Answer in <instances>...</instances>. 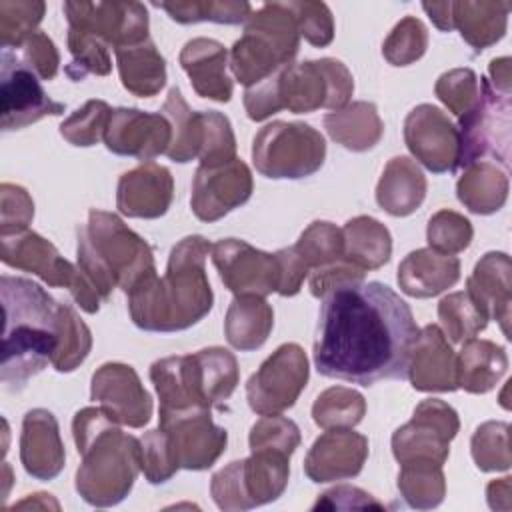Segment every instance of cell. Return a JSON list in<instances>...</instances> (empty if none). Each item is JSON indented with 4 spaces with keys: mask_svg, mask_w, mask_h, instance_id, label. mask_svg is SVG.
Masks as SVG:
<instances>
[{
    "mask_svg": "<svg viewBox=\"0 0 512 512\" xmlns=\"http://www.w3.org/2000/svg\"><path fill=\"white\" fill-rule=\"evenodd\" d=\"M110 116L112 108L104 100H88L60 124V134L72 146H94L104 140Z\"/></svg>",
    "mask_w": 512,
    "mask_h": 512,
    "instance_id": "c3c4849f",
    "label": "cell"
},
{
    "mask_svg": "<svg viewBox=\"0 0 512 512\" xmlns=\"http://www.w3.org/2000/svg\"><path fill=\"white\" fill-rule=\"evenodd\" d=\"M408 378L414 390L420 392H454L456 384V354L452 352L444 332L436 324L420 330L408 364Z\"/></svg>",
    "mask_w": 512,
    "mask_h": 512,
    "instance_id": "d4e9b609",
    "label": "cell"
},
{
    "mask_svg": "<svg viewBox=\"0 0 512 512\" xmlns=\"http://www.w3.org/2000/svg\"><path fill=\"white\" fill-rule=\"evenodd\" d=\"M458 124V168L474 162H494L508 170L510 160V94H502L482 78L478 102L462 114Z\"/></svg>",
    "mask_w": 512,
    "mask_h": 512,
    "instance_id": "30bf717a",
    "label": "cell"
},
{
    "mask_svg": "<svg viewBox=\"0 0 512 512\" xmlns=\"http://www.w3.org/2000/svg\"><path fill=\"white\" fill-rule=\"evenodd\" d=\"M460 278V260L432 248L410 252L398 266L400 290L412 298H432Z\"/></svg>",
    "mask_w": 512,
    "mask_h": 512,
    "instance_id": "f1b7e54d",
    "label": "cell"
},
{
    "mask_svg": "<svg viewBox=\"0 0 512 512\" xmlns=\"http://www.w3.org/2000/svg\"><path fill=\"white\" fill-rule=\"evenodd\" d=\"M46 4L40 0H2L0 2V42L4 50L22 48L42 22Z\"/></svg>",
    "mask_w": 512,
    "mask_h": 512,
    "instance_id": "bcb514c9",
    "label": "cell"
},
{
    "mask_svg": "<svg viewBox=\"0 0 512 512\" xmlns=\"http://www.w3.org/2000/svg\"><path fill=\"white\" fill-rule=\"evenodd\" d=\"M66 110L40 86L38 76L12 50L2 48L0 56V128L2 132L26 128L44 116H58Z\"/></svg>",
    "mask_w": 512,
    "mask_h": 512,
    "instance_id": "4fadbf2b",
    "label": "cell"
},
{
    "mask_svg": "<svg viewBox=\"0 0 512 512\" xmlns=\"http://www.w3.org/2000/svg\"><path fill=\"white\" fill-rule=\"evenodd\" d=\"M170 138L172 128L164 114L138 108H114L104 134L110 152L146 162L166 154Z\"/></svg>",
    "mask_w": 512,
    "mask_h": 512,
    "instance_id": "ffe728a7",
    "label": "cell"
},
{
    "mask_svg": "<svg viewBox=\"0 0 512 512\" xmlns=\"http://www.w3.org/2000/svg\"><path fill=\"white\" fill-rule=\"evenodd\" d=\"M292 248L310 270L332 264L344 256L342 228H336L332 222L316 220L300 234Z\"/></svg>",
    "mask_w": 512,
    "mask_h": 512,
    "instance_id": "ee69618b",
    "label": "cell"
},
{
    "mask_svg": "<svg viewBox=\"0 0 512 512\" xmlns=\"http://www.w3.org/2000/svg\"><path fill=\"white\" fill-rule=\"evenodd\" d=\"M490 78H492V88L502 92V94H510V86H512V64L508 56L502 58H494L490 62Z\"/></svg>",
    "mask_w": 512,
    "mask_h": 512,
    "instance_id": "e7e4bbea",
    "label": "cell"
},
{
    "mask_svg": "<svg viewBox=\"0 0 512 512\" xmlns=\"http://www.w3.org/2000/svg\"><path fill=\"white\" fill-rule=\"evenodd\" d=\"M160 114L166 116L172 128V138H170L166 156L180 164L190 162L192 158H198L202 148V138H204L202 112H194L184 100L182 92L174 86L168 90V96L162 104Z\"/></svg>",
    "mask_w": 512,
    "mask_h": 512,
    "instance_id": "74e56055",
    "label": "cell"
},
{
    "mask_svg": "<svg viewBox=\"0 0 512 512\" xmlns=\"http://www.w3.org/2000/svg\"><path fill=\"white\" fill-rule=\"evenodd\" d=\"M20 460L24 470L36 480L56 478L66 460L58 420L44 408L28 410L22 420Z\"/></svg>",
    "mask_w": 512,
    "mask_h": 512,
    "instance_id": "cb8c5ba5",
    "label": "cell"
},
{
    "mask_svg": "<svg viewBox=\"0 0 512 512\" xmlns=\"http://www.w3.org/2000/svg\"><path fill=\"white\" fill-rule=\"evenodd\" d=\"M300 46V34L284 2H268L252 10L244 22V34L234 42L228 64L244 86H256L292 64Z\"/></svg>",
    "mask_w": 512,
    "mask_h": 512,
    "instance_id": "8992f818",
    "label": "cell"
},
{
    "mask_svg": "<svg viewBox=\"0 0 512 512\" xmlns=\"http://www.w3.org/2000/svg\"><path fill=\"white\" fill-rule=\"evenodd\" d=\"M434 92L444 102V106L460 118L478 102L482 92V78L478 80L476 72L470 68H454L436 80Z\"/></svg>",
    "mask_w": 512,
    "mask_h": 512,
    "instance_id": "db71d44e",
    "label": "cell"
},
{
    "mask_svg": "<svg viewBox=\"0 0 512 512\" xmlns=\"http://www.w3.org/2000/svg\"><path fill=\"white\" fill-rule=\"evenodd\" d=\"M508 12L510 2H452L454 28L474 50H484L504 36Z\"/></svg>",
    "mask_w": 512,
    "mask_h": 512,
    "instance_id": "e575fe53",
    "label": "cell"
},
{
    "mask_svg": "<svg viewBox=\"0 0 512 512\" xmlns=\"http://www.w3.org/2000/svg\"><path fill=\"white\" fill-rule=\"evenodd\" d=\"M250 452H282L286 456H292L294 450L300 446V430L296 422L290 418H284L280 414H268L262 416L252 428L248 436Z\"/></svg>",
    "mask_w": 512,
    "mask_h": 512,
    "instance_id": "f5cc1de1",
    "label": "cell"
},
{
    "mask_svg": "<svg viewBox=\"0 0 512 512\" xmlns=\"http://www.w3.org/2000/svg\"><path fill=\"white\" fill-rule=\"evenodd\" d=\"M344 260L362 270H376L390 260L392 236L388 228L372 216H356L342 228Z\"/></svg>",
    "mask_w": 512,
    "mask_h": 512,
    "instance_id": "8d00e7d4",
    "label": "cell"
},
{
    "mask_svg": "<svg viewBox=\"0 0 512 512\" xmlns=\"http://www.w3.org/2000/svg\"><path fill=\"white\" fill-rule=\"evenodd\" d=\"M324 128L334 142L352 152L374 148L384 132L376 104L364 100L346 104L344 108L326 114Z\"/></svg>",
    "mask_w": 512,
    "mask_h": 512,
    "instance_id": "d6a6232c",
    "label": "cell"
},
{
    "mask_svg": "<svg viewBox=\"0 0 512 512\" xmlns=\"http://www.w3.org/2000/svg\"><path fill=\"white\" fill-rule=\"evenodd\" d=\"M34 218V202L30 194L16 184L0 186V236H10L28 230Z\"/></svg>",
    "mask_w": 512,
    "mask_h": 512,
    "instance_id": "680465c9",
    "label": "cell"
},
{
    "mask_svg": "<svg viewBox=\"0 0 512 512\" xmlns=\"http://www.w3.org/2000/svg\"><path fill=\"white\" fill-rule=\"evenodd\" d=\"M212 262L224 286L236 296H268L278 292L280 266L276 254L262 252L238 238L212 244Z\"/></svg>",
    "mask_w": 512,
    "mask_h": 512,
    "instance_id": "2e32d148",
    "label": "cell"
},
{
    "mask_svg": "<svg viewBox=\"0 0 512 512\" xmlns=\"http://www.w3.org/2000/svg\"><path fill=\"white\" fill-rule=\"evenodd\" d=\"M438 318L444 328V336L452 342H466L488 324V318L476 308L466 292H452L444 296L438 304Z\"/></svg>",
    "mask_w": 512,
    "mask_h": 512,
    "instance_id": "f6af8a7d",
    "label": "cell"
},
{
    "mask_svg": "<svg viewBox=\"0 0 512 512\" xmlns=\"http://www.w3.org/2000/svg\"><path fill=\"white\" fill-rule=\"evenodd\" d=\"M508 368L502 346L490 340L470 338L456 356V384L470 394L490 392Z\"/></svg>",
    "mask_w": 512,
    "mask_h": 512,
    "instance_id": "4dcf8cb0",
    "label": "cell"
},
{
    "mask_svg": "<svg viewBox=\"0 0 512 512\" xmlns=\"http://www.w3.org/2000/svg\"><path fill=\"white\" fill-rule=\"evenodd\" d=\"M180 66L198 96L216 102L232 98V80L226 76L228 50L212 38H192L180 52Z\"/></svg>",
    "mask_w": 512,
    "mask_h": 512,
    "instance_id": "83f0119b",
    "label": "cell"
},
{
    "mask_svg": "<svg viewBox=\"0 0 512 512\" xmlns=\"http://www.w3.org/2000/svg\"><path fill=\"white\" fill-rule=\"evenodd\" d=\"M150 380L160 398L158 412H176L188 408L212 410L202 390V376L196 354L156 360L150 366Z\"/></svg>",
    "mask_w": 512,
    "mask_h": 512,
    "instance_id": "4316f807",
    "label": "cell"
},
{
    "mask_svg": "<svg viewBox=\"0 0 512 512\" xmlns=\"http://www.w3.org/2000/svg\"><path fill=\"white\" fill-rule=\"evenodd\" d=\"M326 158L322 134L304 122L276 120L260 128L252 142L256 170L272 180H298L320 170Z\"/></svg>",
    "mask_w": 512,
    "mask_h": 512,
    "instance_id": "ba28073f",
    "label": "cell"
},
{
    "mask_svg": "<svg viewBox=\"0 0 512 512\" xmlns=\"http://www.w3.org/2000/svg\"><path fill=\"white\" fill-rule=\"evenodd\" d=\"M510 256L504 252L484 254L466 280V294L476 308L488 318L496 320L502 332L510 334ZM510 338V336H508Z\"/></svg>",
    "mask_w": 512,
    "mask_h": 512,
    "instance_id": "484cf974",
    "label": "cell"
},
{
    "mask_svg": "<svg viewBox=\"0 0 512 512\" xmlns=\"http://www.w3.org/2000/svg\"><path fill=\"white\" fill-rule=\"evenodd\" d=\"M276 90L282 110L294 114L318 108L340 110L354 92L350 70L334 58L288 64L276 72Z\"/></svg>",
    "mask_w": 512,
    "mask_h": 512,
    "instance_id": "9c48e42d",
    "label": "cell"
},
{
    "mask_svg": "<svg viewBox=\"0 0 512 512\" xmlns=\"http://www.w3.org/2000/svg\"><path fill=\"white\" fill-rule=\"evenodd\" d=\"M290 456L282 452H252L234 460L212 476L210 494L220 510H250L274 502L286 490Z\"/></svg>",
    "mask_w": 512,
    "mask_h": 512,
    "instance_id": "52a82bcc",
    "label": "cell"
},
{
    "mask_svg": "<svg viewBox=\"0 0 512 512\" xmlns=\"http://www.w3.org/2000/svg\"><path fill=\"white\" fill-rule=\"evenodd\" d=\"M154 6L168 12L180 24L216 22V24H244L252 14L248 2L236 0H184V2H156Z\"/></svg>",
    "mask_w": 512,
    "mask_h": 512,
    "instance_id": "b9f144b4",
    "label": "cell"
},
{
    "mask_svg": "<svg viewBox=\"0 0 512 512\" xmlns=\"http://www.w3.org/2000/svg\"><path fill=\"white\" fill-rule=\"evenodd\" d=\"M90 396L118 424L142 428L152 416V398L136 370L122 362H106L92 374Z\"/></svg>",
    "mask_w": 512,
    "mask_h": 512,
    "instance_id": "d6986e66",
    "label": "cell"
},
{
    "mask_svg": "<svg viewBox=\"0 0 512 512\" xmlns=\"http://www.w3.org/2000/svg\"><path fill=\"white\" fill-rule=\"evenodd\" d=\"M0 258L6 266L32 272L54 288H70L78 272V264L62 258L52 242L32 230L0 236Z\"/></svg>",
    "mask_w": 512,
    "mask_h": 512,
    "instance_id": "7402d4cb",
    "label": "cell"
},
{
    "mask_svg": "<svg viewBox=\"0 0 512 512\" xmlns=\"http://www.w3.org/2000/svg\"><path fill=\"white\" fill-rule=\"evenodd\" d=\"M204 120V138L198 154L200 166H218L236 158V138L230 126V120L216 112H202Z\"/></svg>",
    "mask_w": 512,
    "mask_h": 512,
    "instance_id": "11a10c76",
    "label": "cell"
},
{
    "mask_svg": "<svg viewBox=\"0 0 512 512\" xmlns=\"http://www.w3.org/2000/svg\"><path fill=\"white\" fill-rule=\"evenodd\" d=\"M472 224L454 210H438L426 228V238L432 250L440 254H458L472 242Z\"/></svg>",
    "mask_w": 512,
    "mask_h": 512,
    "instance_id": "816d5d0a",
    "label": "cell"
},
{
    "mask_svg": "<svg viewBox=\"0 0 512 512\" xmlns=\"http://www.w3.org/2000/svg\"><path fill=\"white\" fill-rule=\"evenodd\" d=\"M4 310L0 380L6 390H22L42 372L58 346V302L28 278H0Z\"/></svg>",
    "mask_w": 512,
    "mask_h": 512,
    "instance_id": "3957f363",
    "label": "cell"
},
{
    "mask_svg": "<svg viewBox=\"0 0 512 512\" xmlns=\"http://www.w3.org/2000/svg\"><path fill=\"white\" fill-rule=\"evenodd\" d=\"M274 254H276L278 266H280L278 294L280 296H294V294H298L306 274L310 272V268L302 262V258L296 254L294 248H282V250H278Z\"/></svg>",
    "mask_w": 512,
    "mask_h": 512,
    "instance_id": "be15d7a7",
    "label": "cell"
},
{
    "mask_svg": "<svg viewBox=\"0 0 512 512\" xmlns=\"http://www.w3.org/2000/svg\"><path fill=\"white\" fill-rule=\"evenodd\" d=\"M194 354L200 366L204 396L210 406H220L238 386L240 372L236 356L220 346L202 348Z\"/></svg>",
    "mask_w": 512,
    "mask_h": 512,
    "instance_id": "ab89813d",
    "label": "cell"
},
{
    "mask_svg": "<svg viewBox=\"0 0 512 512\" xmlns=\"http://www.w3.org/2000/svg\"><path fill=\"white\" fill-rule=\"evenodd\" d=\"M288 12L292 14L298 34L304 36L312 46L324 48L334 38V18L330 8L324 2H310V0H298V2H284Z\"/></svg>",
    "mask_w": 512,
    "mask_h": 512,
    "instance_id": "9f6ffc18",
    "label": "cell"
},
{
    "mask_svg": "<svg viewBox=\"0 0 512 512\" xmlns=\"http://www.w3.org/2000/svg\"><path fill=\"white\" fill-rule=\"evenodd\" d=\"M158 414V428L166 432L178 468L206 470L226 450L228 434L212 422L208 408Z\"/></svg>",
    "mask_w": 512,
    "mask_h": 512,
    "instance_id": "5bb4252c",
    "label": "cell"
},
{
    "mask_svg": "<svg viewBox=\"0 0 512 512\" xmlns=\"http://www.w3.org/2000/svg\"><path fill=\"white\" fill-rule=\"evenodd\" d=\"M426 196V176L408 156L388 160L378 186L376 202L390 216H408L420 208Z\"/></svg>",
    "mask_w": 512,
    "mask_h": 512,
    "instance_id": "f546056e",
    "label": "cell"
},
{
    "mask_svg": "<svg viewBox=\"0 0 512 512\" xmlns=\"http://www.w3.org/2000/svg\"><path fill=\"white\" fill-rule=\"evenodd\" d=\"M428 30L416 16L402 18L382 44V54L392 66H408L424 56Z\"/></svg>",
    "mask_w": 512,
    "mask_h": 512,
    "instance_id": "681fc988",
    "label": "cell"
},
{
    "mask_svg": "<svg viewBox=\"0 0 512 512\" xmlns=\"http://www.w3.org/2000/svg\"><path fill=\"white\" fill-rule=\"evenodd\" d=\"M420 334L410 306L382 282H358L322 298L314 364L322 376L362 386L408 378Z\"/></svg>",
    "mask_w": 512,
    "mask_h": 512,
    "instance_id": "6da1fadb",
    "label": "cell"
},
{
    "mask_svg": "<svg viewBox=\"0 0 512 512\" xmlns=\"http://www.w3.org/2000/svg\"><path fill=\"white\" fill-rule=\"evenodd\" d=\"M368 458V438L352 428H330L314 440L304 460L312 482L346 480L360 474Z\"/></svg>",
    "mask_w": 512,
    "mask_h": 512,
    "instance_id": "44dd1931",
    "label": "cell"
},
{
    "mask_svg": "<svg viewBox=\"0 0 512 512\" xmlns=\"http://www.w3.org/2000/svg\"><path fill=\"white\" fill-rule=\"evenodd\" d=\"M274 326V310L260 296H236L224 318V334L232 348L250 352L260 348Z\"/></svg>",
    "mask_w": 512,
    "mask_h": 512,
    "instance_id": "1f68e13d",
    "label": "cell"
},
{
    "mask_svg": "<svg viewBox=\"0 0 512 512\" xmlns=\"http://www.w3.org/2000/svg\"><path fill=\"white\" fill-rule=\"evenodd\" d=\"M212 244L202 236L182 238L170 252L164 278H146L128 294L132 322L148 332H180L200 322L214 294L206 276Z\"/></svg>",
    "mask_w": 512,
    "mask_h": 512,
    "instance_id": "7a4b0ae2",
    "label": "cell"
},
{
    "mask_svg": "<svg viewBox=\"0 0 512 512\" xmlns=\"http://www.w3.org/2000/svg\"><path fill=\"white\" fill-rule=\"evenodd\" d=\"M314 510L324 508V510H384V504L378 502L372 494L364 492L362 488L356 486H336L316 500L312 506Z\"/></svg>",
    "mask_w": 512,
    "mask_h": 512,
    "instance_id": "6125c7cd",
    "label": "cell"
},
{
    "mask_svg": "<svg viewBox=\"0 0 512 512\" xmlns=\"http://www.w3.org/2000/svg\"><path fill=\"white\" fill-rule=\"evenodd\" d=\"M90 348V328L70 304L58 302V346L50 364L58 372H72L86 360Z\"/></svg>",
    "mask_w": 512,
    "mask_h": 512,
    "instance_id": "60d3db41",
    "label": "cell"
},
{
    "mask_svg": "<svg viewBox=\"0 0 512 512\" xmlns=\"http://www.w3.org/2000/svg\"><path fill=\"white\" fill-rule=\"evenodd\" d=\"M424 12L430 16L434 26L438 30L450 32L454 30V20H452V2H424L422 4Z\"/></svg>",
    "mask_w": 512,
    "mask_h": 512,
    "instance_id": "03108f58",
    "label": "cell"
},
{
    "mask_svg": "<svg viewBox=\"0 0 512 512\" xmlns=\"http://www.w3.org/2000/svg\"><path fill=\"white\" fill-rule=\"evenodd\" d=\"M252 172L240 158L218 166H198L190 206L198 220L216 222L252 196Z\"/></svg>",
    "mask_w": 512,
    "mask_h": 512,
    "instance_id": "ac0fdd59",
    "label": "cell"
},
{
    "mask_svg": "<svg viewBox=\"0 0 512 512\" xmlns=\"http://www.w3.org/2000/svg\"><path fill=\"white\" fill-rule=\"evenodd\" d=\"M398 472V490L410 508H436L446 494V480L442 466L434 462H404Z\"/></svg>",
    "mask_w": 512,
    "mask_h": 512,
    "instance_id": "f35d334b",
    "label": "cell"
},
{
    "mask_svg": "<svg viewBox=\"0 0 512 512\" xmlns=\"http://www.w3.org/2000/svg\"><path fill=\"white\" fill-rule=\"evenodd\" d=\"M174 180L166 166L142 162L118 180L116 206L128 218H160L172 204Z\"/></svg>",
    "mask_w": 512,
    "mask_h": 512,
    "instance_id": "603a6c76",
    "label": "cell"
},
{
    "mask_svg": "<svg viewBox=\"0 0 512 512\" xmlns=\"http://www.w3.org/2000/svg\"><path fill=\"white\" fill-rule=\"evenodd\" d=\"M456 194L474 214L498 212L508 198V174L494 162H474L464 168Z\"/></svg>",
    "mask_w": 512,
    "mask_h": 512,
    "instance_id": "d590c367",
    "label": "cell"
},
{
    "mask_svg": "<svg viewBox=\"0 0 512 512\" xmlns=\"http://www.w3.org/2000/svg\"><path fill=\"white\" fill-rule=\"evenodd\" d=\"M72 436L82 456L76 470V492L82 500L96 508L122 502L142 470L140 440L122 432L100 406L76 412Z\"/></svg>",
    "mask_w": 512,
    "mask_h": 512,
    "instance_id": "277c9868",
    "label": "cell"
},
{
    "mask_svg": "<svg viewBox=\"0 0 512 512\" xmlns=\"http://www.w3.org/2000/svg\"><path fill=\"white\" fill-rule=\"evenodd\" d=\"M22 62L40 78L52 80L60 66V54L52 42V38L44 32H34L22 44Z\"/></svg>",
    "mask_w": 512,
    "mask_h": 512,
    "instance_id": "94428289",
    "label": "cell"
},
{
    "mask_svg": "<svg viewBox=\"0 0 512 512\" xmlns=\"http://www.w3.org/2000/svg\"><path fill=\"white\" fill-rule=\"evenodd\" d=\"M68 28L124 48L148 40V10L140 2H64Z\"/></svg>",
    "mask_w": 512,
    "mask_h": 512,
    "instance_id": "9a60e30c",
    "label": "cell"
},
{
    "mask_svg": "<svg viewBox=\"0 0 512 512\" xmlns=\"http://www.w3.org/2000/svg\"><path fill=\"white\" fill-rule=\"evenodd\" d=\"M78 266L94 282L102 300L114 288L130 294L138 284L156 274L150 244L130 230L120 216L92 208L88 222L78 226Z\"/></svg>",
    "mask_w": 512,
    "mask_h": 512,
    "instance_id": "5b68a950",
    "label": "cell"
},
{
    "mask_svg": "<svg viewBox=\"0 0 512 512\" xmlns=\"http://www.w3.org/2000/svg\"><path fill=\"white\" fill-rule=\"evenodd\" d=\"M364 274H366V270H362V268L354 266L352 262L340 258L332 264L314 268V272L310 276V282H308L310 294L316 296V298H324L328 292H332L336 288L364 282Z\"/></svg>",
    "mask_w": 512,
    "mask_h": 512,
    "instance_id": "91938a15",
    "label": "cell"
},
{
    "mask_svg": "<svg viewBox=\"0 0 512 512\" xmlns=\"http://www.w3.org/2000/svg\"><path fill=\"white\" fill-rule=\"evenodd\" d=\"M366 414V400L360 392L346 386H332L324 390L314 406L312 418L316 426L330 428H354Z\"/></svg>",
    "mask_w": 512,
    "mask_h": 512,
    "instance_id": "7bdbcfd3",
    "label": "cell"
},
{
    "mask_svg": "<svg viewBox=\"0 0 512 512\" xmlns=\"http://www.w3.org/2000/svg\"><path fill=\"white\" fill-rule=\"evenodd\" d=\"M68 50L72 54V60L64 68V72L70 80L78 82L84 80L88 74H110L112 60L108 54V46L96 36L68 28Z\"/></svg>",
    "mask_w": 512,
    "mask_h": 512,
    "instance_id": "7dc6e473",
    "label": "cell"
},
{
    "mask_svg": "<svg viewBox=\"0 0 512 512\" xmlns=\"http://www.w3.org/2000/svg\"><path fill=\"white\" fill-rule=\"evenodd\" d=\"M510 426L506 422H484L472 436V458L484 472L510 468Z\"/></svg>",
    "mask_w": 512,
    "mask_h": 512,
    "instance_id": "f907efd6",
    "label": "cell"
},
{
    "mask_svg": "<svg viewBox=\"0 0 512 512\" xmlns=\"http://www.w3.org/2000/svg\"><path fill=\"white\" fill-rule=\"evenodd\" d=\"M116 64L122 86L138 96H156L166 84V62L154 42L144 40L134 46L116 48Z\"/></svg>",
    "mask_w": 512,
    "mask_h": 512,
    "instance_id": "836d02e7",
    "label": "cell"
},
{
    "mask_svg": "<svg viewBox=\"0 0 512 512\" xmlns=\"http://www.w3.org/2000/svg\"><path fill=\"white\" fill-rule=\"evenodd\" d=\"M404 142L410 154L434 174L458 168L460 136L452 120L432 104H420L404 120Z\"/></svg>",
    "mask_w": 512,
    "mask_h": 512,
    "instance_id": "e0dca14e",
    "label": "cell"
},
{
    "mask_svg": "<svg viewBox=\"0 0 512 512\" xmlns=\"http://www.w3.org/2000/svg\"><path fill=\"white\" fill-rule=\"evenodd\" d=\"M140 468L150 484H164L180 470L164 430L156 428L140 438Z\"/></svg>",
    "mask_w": 512,
    "mask_h": 512,
    "instance_id": "6f0895ef",
    "label": "cell"
},
{
    "mask_svg": "<svg viewBox=\"0 0 512 512\" xmlns=\"http://www.w3.org/2000/svg\"><path fill=\"white\" fill-rule=\"evenodd\" d=\"M458 428L460 420L452 406L438 398L422 400L412 420L392 434V454L400 464L422 460L442 466Z\"/></svg>",
    "mask_w": 512,
    "mask_h": 512,
    "instance_id": "7c38bea8",
    "label": "cell"
},
{
    "mask_svg": "<svg viewBox=\"0 0 512 512\" xmlns=\"http://www.w3.org/2000/svg\"><path fill=\"white\" fill-rule=\"evenodd\" d=\"M308 358L302 346H278L246 382L250 408L260 414H282L292 408L308 382Z\"/></svg>",
    "mask_w": 512,
    "mask_h": 512,
    "instance_id": "8fae6325",
    "label": "cell"
}]
</instances>
